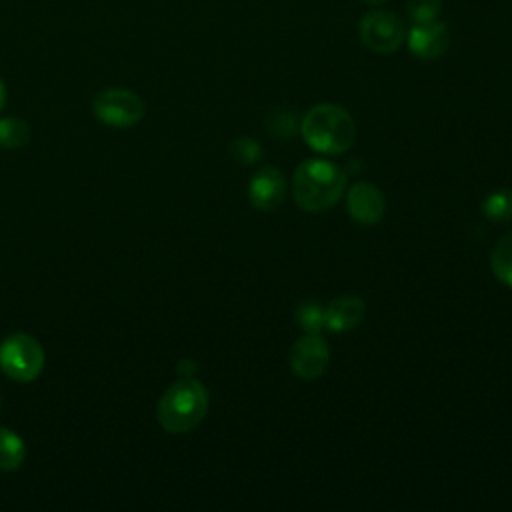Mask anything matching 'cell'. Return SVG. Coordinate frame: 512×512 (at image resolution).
Wrapping results in <instances>:
<instances>
[{
  "label": "cell",
  "instance_id": "obj_1",
  "mask_svg": "<svg viewBox=\"0 0 512 512\" xmlns=\"http://www.w3.org/2000/svg\"><path fill=\"white\" fill-rule=\"evenodd\" d=\"M346 190V172L326 160L308 158L294 170L292 198L304 212H326L340 202Z\"/></svg>",
  "mask_w": 512,
  "mask_h": 512
},
{
  "label": "cell",
  "instance_id": "obj_2",
  "mask_svg": "<svg viewBox=\"0 0 512 512\" xmlns=\"http://www.w3.org/2000/svg\"><path fill=\"white\" fill-rule=\"evenodd\" d=\"M300 134L314 152L336 156L354 144L356 122L344 106L322 102L302 116Z\"/></svg>",
  "mask_w": 512,
  "mask_h": 512
},
{
  "label": "cell",
  "instance_id": "obj_3",
  "mask_svg": "<svg viewBox=\"0 0 512 512\" xmlns=\"http://www.w3.org/2000/svg\"><path fill=\"white\" fill-rule=\"evenodd\" d=\"M210 394L196 378H180L158 400V424L170 434H186L194 430L206 416Z\"/></svg>",
  "mask_w": 512,
  "mask_h": 512
},
{
  "label": "cell",
  "instance_id": "obj_4",
  "mask_svg": "<svg viewBox=\"0 0 512 512\" xmlns=\"http://www.w3.org/2000/svg\"><path fill=\"white\" fill-rule=\"evenodd\" d=\"M44 360L42 344L26 332L10 334L0 342V368L16 382L36 380L44 368Z\"/></svg>",
  "mask_w": 512,
  "mask_h": 512
},
{
  "label": "cell",
  "instance_id": "obj_5",
  "mask_svg": "<svg viewBox=\"0 0 512 512\" xmlns=\"http://www.w3.org/2000/svg\"><path fill=\"white\" fill-rule=\"evenodd\" d=\"M406 24L404 20L386 8L368 10L358 22L360 42L376 54H392L402 48L406 42Z\"/></svg>",
  "mask_w": 512,
  "mask_h": 512
},
{
  "label": "cell",
  "instance_id": "obj_6",
  "mask_svg": "<svg viewBox=\"0 0 512 512\" xmlns=\"http://www.w3.org/2000/svg\"><path fill=\"white\" fill-rule=\"evenodd\" d=\"M94 116L112 128L136 126L146 112L144 100L128 88H106L92 102Z\"/></svg>",
  "mask_w": 512,
  "mask_h": 512
},
{
  "label": "cell",
  "instance_id": "obj_7",
  "mask_svg": "<svg viewBox=\"0 0 512 512\" xmlns=\"http://www.w3.org/2000/svg\"><path fill=\"white\" fill-rule=\"evenodd\" d=\"M288 364L294 376L302 380H314L322 376L330 364V346L322 334L304 332L288 354Z\"/></svg>",
  "mask_w": 512,
  "mask_h": 512
},
{
  "label": "cell",
  "instance_id": "obj_8",
  "mask_svg": "<svg viewBox=\"0 0 512 512\" xmlns=\"http://www.w3.org/2000/svg\"><path fill=\"white\" fill-rule=\"evenodd\" d=\"M406 44L412 56L418 60H436L444 56L450 46V28L442 20L412 22L406 30Z\"/></svg>",
  "mask_w": 512,
  "mask_h": 512
},
{
  "label": "cell",
  "instance_id": "obj_9",
  "mask_svg": "<svg viewBox=\"0 0 512 512\" xmlns=\"http://www.w3.org/2000/svg\"><path fill=\"white\" fill-rule=\"evenodd\" d=\"M346 208L354 222L362 226H374L386 212V200L382 190L372 182H356L346 192Z\"/></svg>",
  "mask_w": 512,
  "mask_h": 512
},
{
  "label": "cell",
  "instance_id": "obj_10",
  "mask_svg": "<svg viewBox=\"0 0 512 512\" xmlns=\"http://www.w3.org/2000/svg\"><path fill=\"white\" fill-rule=\"evenodd\" d=\"M286 194V182L278 168L262 166L248 184V200L256 210L270 212L274 210Z\"/></svg>",
  "mask_w": 512,
  "mask_h": 512
},
{
  "label": "cell",
  "instance_id": "obj_11",
  "mask_svg": "<svg viewBox=\"0 0 512 512\" xmlns=\"http://www.w3.org/2000/svg\"><path fill=\"white\" fill-rule=\"evenodd\" d=\"M366 318V304L358 296H338L324 308V328L332 332H348Z\"/></svg>",
  "mask_w": 512,
  "mask_h": 512
},
{
  "label": "cell",
  "instance_id": "obj_12",
  "mask_svg": "<svg viewBox=\"0 0 512 512\" xmlns=\"http://www.w3.org/2000/svg\"><path fill=\"white\" fill-rule=\"evenodd\" d=\"M24 456H26V448L22 438L8 428H0V470L12 472L20 468L24 462Z\"/></svg>",
  "mask_w": 512,
  "mask_h": 512
},
{
  "label": "cell",
  "instance_id": "obj_13",
  "mask_svg": "<svg viewBox=\"0 0 512 512\" xmlns=\"http://www.w3.org/2000/svg\"><path fill=\"white\" fill-rule=\"evenodd\" d=\"M490 266L494 276L508 288H512V232L498 238L490 254Z\"/></svg>",
  "mask_w": 512,
  "mask_h": 512
},
{
  "label": "cell",
  "instance_id": "obj_14",
  "mask_svg": "<svg viewBox=\"0 0 512 512\" xmlns=\"http://www.w3.org/2000/svg\"><path fill=\"white\" fill-rule=\"evenodd\" d=\"M482 214L490 222H510L512 220V188L492 190L482 200Z\"/></svg>",
  "mask_w": 512,
  "mask_h": 512
},
{
  "label": "cell",
  "instance_id": "obj_15",
  "mask_svg": "<svg viewBox=\"0 0 512 512\" xmlns=\"http://www.w3.org/2000/svg\"><path fill=\"white\" fill-rule=\"evenodd\" d=\"M30 140V126L22 118H0V148H22Z\"/></svg>",
  "mask_w": 512,
  "mask_h": 512
},
{
  "label": "cell",
  "instance_id": "obj_16",
  "mask_svg": "<svg viewBox=\"0 0 512 512\" xmlns=\"http://www.w3.org/2000/svg\"><path fill=\"white\" fill-rule=\"evenodd\" d=\"M294 322L310 334H320L324 328V306L316 300L300 302L294 310Z\"/></svg>",
  "mask_w": 512,
  "mask_h": 512
},
{
  "label": "cell",
  "instance_id": "obj_17",
  "mask_svg": "<svg viewBox=\"0 0 512 512\" xmlns=\"http://www.w3.org/2000/svg\"><path fill=\"white\" fill-rule=\"evenodd\" d=\"M298 130H300V122H298V118H296L292 112H288V110H274V112L268 116V132H270L274 138L286 140V138H292Z\"/></svg>",
  "mask_w": 512,
  "mask_h": 512
},
{
  "label": "cell",
  "instance_id": "obj_18",
  "mask_svg": "<svg viewBox=\"0 0 512 512\" xmlns=\"http://www.w3.org/2000/svg\"><path fill=\"white\" fill-rule=\"evenodd\" d=\"M228 150H230V156L242 166H250V164L258 162L262 156V146L258 144V140L248 138V136H242V138H236L234 142H230Z\"/></svg>",
  "mask_w": 512,
  "mask_h": 512
},
{
  "label": "cell",
  "instance_id": "obj_19",
  "mask_svg": "<svg viewBox=\"0 0 512 512\" xmlns=\"http://www.w3.org/2000/svg\"><path fill=\"white\" fill-rule=\"evenodd\" d=\"M406 12L410 22H430L442 12V0H408Z\"/></svg>",
  "mask_w": 512,
  "mask_h": 512
},
{
  "label": "cell",
  "instance_id": "obj_20",
  "mask_svg": "<svg viewBox=\"0 0 512 512\" xmlns=\"http://www.w3.org/2000/svg\"><path fill=\"white\" fill-rule=\"evenodd\" d=\"M4 104H6V86H4V82L0 78V110L4 108Z\"/></svg>",
  "mask_w": 512,
  "mask_h": 512
},
{
  "label": "cell",
  "instance_id": "obj_21",
  "mask_svg": "<svg viewBox=\"0 0 512 512\" xmlns=\"http://www.w3.org/2000/svg\"><path fill=\"white\" fill-rule=\"evenodd\" d=\"M364 4H368V6H382V4H386V2H390V0H362Z\"/></svg>",
  "mask_w": 512,
  "mask_h": 512
}]
</instances>
